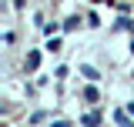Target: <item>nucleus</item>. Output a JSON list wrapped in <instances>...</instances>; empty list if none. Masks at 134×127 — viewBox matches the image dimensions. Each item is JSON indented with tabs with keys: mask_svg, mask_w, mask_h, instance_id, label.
<instances>
[{
	"mask_svg": "<svg viewBox=\"0 0 134 127\" xmlns=\"http://www.w3.org/2000/svg\"><path fill=\"white\" fill-rule=\"evenodd\" d=\"M24 67H27V74H34V70L40 67V54H37V50H30V54L24 57Z\"/></svg>",
	"mask_w": 134,
	"mask_h": 127,
	"instance_id": "obj_1",
	"label": "nucleus"
},
{
	"mask_svg": "<svg viewBox=\"0 0 134 127\" xmlns=\"http://www.w3.org/2000/svg\"><path fill=\"white\" fill-rule=\"evenodd\" d=\"M84 100H87V104H91V107H94V104H97V100H100V94H97V87H84Z\"/></svg>",
	"mask_w": 134,
	"mask_h": 127,
	"instance_id": "obj_2",
	"label": "nucleus"
},
{
	"mask_svg": "<svg viewBox=\"0 0 134 127\" xmlns=\"http://www.w3.org/2000/svg\"><path fill=\"white\" fill-rule=\"evenodd\" d=\"M131 117H134L131 111H114V120H117V124H124V127L131 124Z\"/></svg>",
	"mask_w": 134,
	"mask_h": 127,
	"instance_id": "obj_3",
	"label": "nucleus"
},
{
	"mask_svg": "<svg viewBox=\"0 0 134 127\" xmlns=\"http://www.w3.org/2000/svg\"><path fill=\"white\" fill-rule=\"evenodd\" d=\"M81 70H84V77H87V80H97V77H100V70H97V67H91V63H84Z\"/></svg>",
	"mask_w": 134,
	"mask_h": 127,
	"instance_id": "obj_4",
	"label": "nucleus"
},
{
	"mask_svg": "<svg viewBox=\"0 0 134 127\" xmlns=\"http://www.w3.org/2000/svg\"><path fill=\"white\" fill-rule=\"evenodd\" d=\"M44 47H47L50 54H57V50L64 47V40H60V37H50V40H47V44H44Z\"/></svg>",
	"mask_w": 134,
	"mask_h": 127,
	"instance_id": "obj_5",
	"label": "nucleus"
},
{
	"mask_svg": "<svg viewBox=\"0 0 134 127\" xmlns=\"http://www.w3.org/2000/svg\"><path fill=\"white\" fill-rule=\"evenodd\" d=\"M81 124H100V111H91V114H84V117H81Z\"/></svg>",
	"mask_w": 134,
	"mask_h": 127,
	"instance_id": "obj_6",
	"label": "nucleus"
},
{
	"mask_svg": "<svg viewBox=\"0 0 134 127\" xmlns=\"http://www.w3.org/2000/svg\"><path fill=\"white\" fill-rule=\"evenodd\" d=\"M67 70H70V67H64V63H60V67L54 70V77H57V80H64V77H67Z\"/></svg>",
	"mask_w": 134,
	"mask_h": 127,
	"instance_id": "obj_7",
	"label": "nucleus"
},
{
	"mask_svg": "<svg viewBox=\"0 0 134 127\" xmlns=\"http://www.w3.org/2000/svg\"><path fill=\"white\" fill-rule=\"evenodd\" d=\"M47 117H50V114H44V111H37V114H34V117H30V124H40V120H47Z\"/></svg>",
	"mask_w": 134,
	"mask_h": 127,
	"instance_id": "obj_8",
	"label": "nucleus"
},
{
	"mask_svg": "<svg viewBox=\"0 0 134 127\" xmlns=\"http://www.w3.org/2000/svg\"><path fill=\"white\" fill-rule=\"evenodd\" d=\"M127 111H131V114H134V100H131V104H127Z\"/></svg>",
	"mask_w": 134,
	"mask_h": 127,
	"instance_id": "obj_9",
	"label": "nucleus"
}]
</instances>
